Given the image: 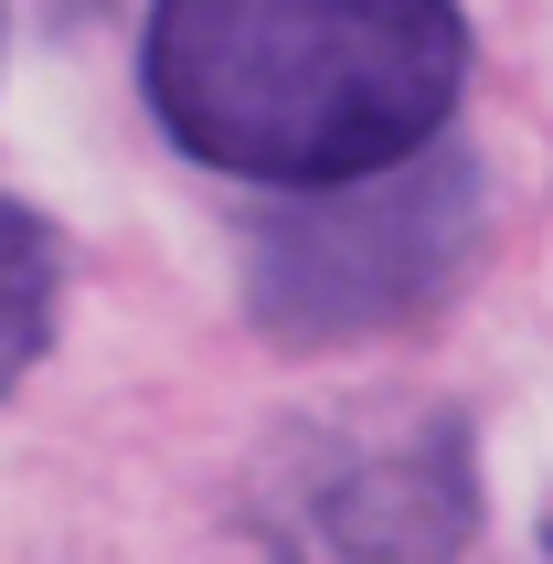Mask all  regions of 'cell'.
Instances as JSON below:
<instances>
[{
	"instance_id": "cell-1",
	"label": "cell",
	"mask_w": 553,
	"mask_h": 564,
	"mask_svg": "<svg viewBox=\"0 0 553 564\" xmlns=\"http://www.w3.org/2000/svg\"><path fill=\"white\" fill-rule=\"evenodd\" d=\"M139 86L171 150L256 192H340L447 139L458 0H150Z\"/></svg>"
},
{
	"instance_id": "cell-2",
	"label": "cell",
	"mask_w": 553,
	"mask_h": 564,
	"mask_svg": "<svg viewBox=\"0 0 553 564\" xmlns=\"http://www.w3.org/2000/svg\"><path fill=\"white\" fill-rule=\"evenodd\" d=\"M479 246H490V182L468 150L436 139V160L276 203L246 246V299L299 351L372 341V330L447 310V288L479 267Z\"/></svg>"
},
{
	"instance_id": "cell-3",
	"label": "cell",
	"mask_w": 553,
	"mask_h": 564,
	"mask_svg": "<svg viewBox=\"0 0 553 564\" xmlns=\"http://www.w3.org/2000/svg\"><path fill=\"white\" fill-rule=\"evenodd\" d=\"M479 533V447L447 405L308 415L256 458L267 564H458Z\"/></svg>"
},
{
	"instance_id": "cell-4",
	"label": "cell",
	"mask_w": 553,
	"mask_h": 564,
	"mask_svg": "<svg viewBox=\"0 0 553 564\" xmlns=\"http://www.w3.org/2000/svg\"><path fill=\"white\" fill-rule=\"evenodd\" d=\"M54 319H64V235L0 192V394L54 351Z\"/></svg>"
}]
</instances>
